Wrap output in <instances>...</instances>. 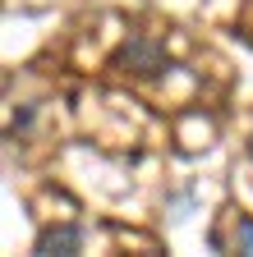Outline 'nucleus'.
I'll return each instance as SVG.
<instances>
[{
    "instance_id": "obj_1",
    "label": "nucleus",
    "mask_w": 253,
    "mask_h": 257,
    "mask_svg": "<svg viewBox=\"0 0 253 257\" xmlns=\"http://www.w3.org/2000/svg\"><path fill=\"white\" fill-rule=\"evenodd\" d=\"M115 69L138 74V78H156V74L166 69V46L156 42V37H129L115 51Z\"/></svg>"
},
{
    "instance_id": "obj_2",
    "label": "nucleus",
    "mask_w": 253,
    "mask_h": 257,
    "mask_svg": "<svg viewBox=\"0 0 253 257\" xmlns=\"http://www.w3.org/2000/svg\"><path fill=\"white\" fill-rule=\"evenodd\" d=\"M42 257H69V252H78L83 248V230H78V225H51V230H42L37 234V243H33Z\"/></svg>"
},
{
    "instance_id": "obj_3",
    "label": "nucleus",
    "mask_w": 253,
    "mask_h": 257,
    "mask_svg": "<svg viewBox=\"0 0 253 257\" xmlns=\"http://www.w3.org/2000/svg\"><path fill=\"white\" fill-rule=\"evenodd\" d=\"M235 248L239 252H253V220H239L235 225Z\"/></svg>"
}]
</instances>
